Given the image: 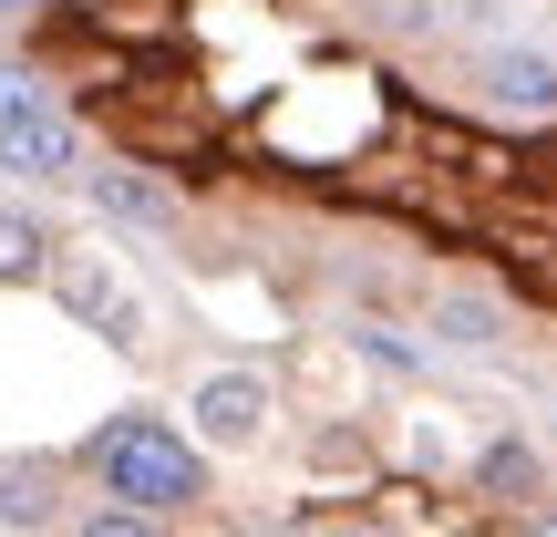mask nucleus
<instances>
[{
  "label": "nucleus",
  "mask_w": 557,
  "mask_h": 537,
  "mask_svg": "<svg viewBox=\"0 0 557 537\" xmlns=\"http://www.w3.org/2000/svg\"><path fill=\"white\" fill-rule=\"evenodd\" d=\"M475 83L496 114H557V52H537V41H485Z\"/></svg>",
  "instance_id": "3"
},
{
  "label": "nucleus",
  "mask_w": 557,
  "mask_h": 537,
  "mask_svg": "<svg viewBox=\"0 0 557 537\" xmlns=\"http://www.w3.org/2000/svg\"><path fill=\"white\" fill-rule=\"evenodd\" d=\"M434 331L455 341V352H496V341H506V310H496V300H475V290H455L434 310Z\"/></svg>",
  "instance_id": "8"
},
{
  "label": "nucleus",
  "mask_w": 557,
  "mask_h": 537,
  "mask_svg": "<svg viewBox=\"0 0 557 537\" xmlns=\"http://www.w3.org/2000/svg\"><path fill=\"white\" fill-rule=\"evenodd\" d=\"M485 486L496 497H537V455L527 444H485Z\"/></svg>",
  "instance_id": "10"
},
{
  "label": "nucleus",
  "mask_w": 557,
  "mask_h": 537,
  "mask_svg": "<svg viewBox=\"0 0 557 537\" xmlns=\"http://www.w3.org/2000/svg\"><path fill=\"white\" fill-rule=\"evenodd\" d=\"M94 455H103L114 507H135V517H165V507H197V497H207V455H197L186 435H165L156 414H114Z\"/></svg>",
  "instance_id": "1"
},
{
  "label": "nucleus",
  "mask_w": 557,
  "mask_h": 537,
  "mask_svg": "<svg viewBox=\"0 0 557 537\" xmlns=\"http://www.w3.org/2000/svg\"><path fill=\"white\" fill-rule=\"evenodd\" d=\"M83 166V145H73V114H21V124H0V176H73Z\"/></svg>",
  "instance_id": "5"
},
{
  "label": "nucleus",
  "mask_w": 557,
  "mask_h": 537,
  "mask_svg": "<svg viewBox=\"0 0 557 537\" xmlns=\"http://www.w3.org/2000/svg\"><path fill=\"white\" fill-rule=\"evenodd\" d=\"M21 114H41V73L32 62H0V124H21Z\"/></svg>",
  "instance_id": "11"
},
{
  "label": "nucleus",
  "mask_w": 557,
  "mask_h": 537,
  "mask_svg": "<svg viewBox=\"0 0 557 537\" xmlns=\"http://www.w3.org/2000/svg\"><path fill=\"white\" fill-rule=\"evenodd\" d=\"M21 11H32V0H0V21H21Z\"/></svg>",
  "instance_id": "14"
},
{
  "label": "nucleus",
  "mask_w": 557,
  "mask_h": 537,
  "mask_svg": "<svg viewBox=\"0 0 557 537\" xmlns=\"http://www.w3.org/2000/svg\"><path fill=\"white\" fill-rule=\"evenodd\" d=\"M269 537H310V527H269Z\"/></svg>",
  "instance_id": "15"
},
{
  "label": "nucleus",
  "mask_w": 557,
  "mask_h": 537,
  "mask_svg": "<svg viewBox=\"0 0 557 537\" xmlns=\"http://www.w3.org/2000/svg\"><path fill=\"white\" fill-rule=\"evenodd\" d=\"M62 310H83L103 341H135L145 331V310H135V290H124L114 269L94 259V248H73V269H62Z\"/></svg>",
  "instance_id": "4"
},
{
  "label": "nucleus",
  "mask_w": 557,
  "mask_h": 537,
  "mask_svg": "<svg viewBox=\"0 0 557 537\" xmlns=\"http://www.w3.org/2000/svg\"><path fill=\"white\" fill-rule=\"evenodd\" d=\"M259 435H269V382H259V373H207V382H197V444L248 455Z\"/></svg>",
  "instance_id": "2"
},
{
  "label": "nucleus",
  "mask_w": 557,
  "mask_h": 537,
  "mask_svg": "<svg viewBox=\"0 0 557 537\" xmlns=\"http://www.w3.org/2000/svg\"><path fill=\"white\" fill-rule=\"evenodd\" d=\"M52 497H62V476L52 465H0V527H52Z\"/></svg>",
  "instance_id": "7"
},
{
  "label": "nucleus",
  "mask_w": 557,
  "mask_h": 537,
  "mask_svg": "<svg viewBox=\"0 0 557 537\" xmlns=\"http://www.w3.org/2000/svg\"><path fill=\"white\" fill-rule=\"evenodd\" d=\"M73 537H156V517H135V507H94Z\"/></svg>",
  "instance_id": "12"
},
{
  "label": "nucleus",
  "mask_w": 557,
  "mask_h": 537,
  "mask_svg": "<svg viewBox=\"0 0 557 537\" xmlns=\"http://www.w3.org/2000/svg\"><path fill=\"white\" fill-rule=\"evenodd\" d=\"M41 269H52V239H41L32 218L0 207V290H21V279H41Z\"/></svg>",
  "instance_id": "9"
},
{
  "label": "nucleus",
  "mask_w": 557,
  "mask_h": 537,
  "mask_svg": "<svg viewBox=\"0 0 557 537\" xmlns=\"http://www.w3.org/2000/svg\"><path fill=\"white\" fill-rule=\"evenodd\" d=\"M83 186H94V207H103L114 228H145V239L176 228V197H165L156 176H135V166H83Z\"/></svg>",
  "instance_id": "6"
},
{
  "label": "nucleus",
  "mask_w": 557,
  "mask_h": 537,
  "mask_svg": "<svg viewBox=\"0 0 557 537\" xmlns=\"http://www.w3.org/2000/svg\"><path fill=\"white\" fill-rule=\"evenodd\" d=\"M527 537H557V517H527Z\"/></svg>",
  "instance_id": "13"
}]
</instances>
